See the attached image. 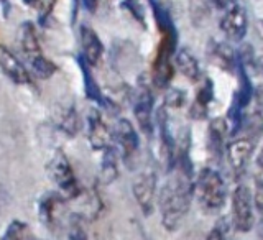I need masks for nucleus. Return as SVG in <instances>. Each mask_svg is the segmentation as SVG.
<instances>
[{"label": "nucleus", "mask_w": 263, "mask_h": 240, "mask_svg": "<svg viewBox=\"0 0 263 240\" xmlns=\"http://www.w3.org/2000/svg\"><path fill=\"white\" fill-rule=\"evenodd\" d=\"M173 171V176H170L160 193L161 222L170 232L183 224L191 208L196 186L193 163H178Z\"/></svg>", "instance_id": "nucleus-1"}, {"label": "nucleus", "mask_w": 263, "mask_h": 240, "mask_svg": "<svg viewBox=\"0 0 263 240\" xmlns=\"http://www.w3.org/2000/svg\"><path fill=\"white\" fill-rule=\"evenodd\" d=\"M194 194L205 214H216L224 208L227 199L226 181L214 168H204L197 176Z\"/></svg>", "instance_id": "nucleus-2"}, {"label": "nucleus", "mask_w": 263, "mask_h": 240, "mask_svg": "<svg viewBox=\"0 0 263 240\" xmlns=\"http://www.w3.org/2000/svg\"><path fill=\"white\" fill-rule=\"evenodd\" d=\"M173 53H175V40L168 31H164L161 43L158 46V53L153 61L152 79L153 84L160 89H166L171 84V79L175 76L173 69Z\"/></svg>", "instance_id": "nucleus-3"}, {"label": "nucleus", "mask_w": 263, "mask_h": 240, "mask_svg": "<svg viewBox=\"0 0 263 240\" xmlns=\"http://www.w3.org/2000/svg\"><path fill=\"white\" fill-rule=\"evenodd\" d=\"M255 222L253 199L249 186L238 184L232 193V224L237 232H250Z\"/></svg>", "instance_id": "nucleus-4"}, {"label": "nucleus", "mask_w": 263, "mask_h": 240, "mask_svg": "<svg viewBox=\"0 0 263 240\" xmlns=\"http://www.w3.org/2000/svg\"><path fill=\"white\" fill-rule=\"evenodd\" d=\"M235 138L230 140L227 145V160L230 163V168L234 170L237 176H242L245 170L249 168V163L252 160V155L257 146V140L243 135V134H235Z\"/></svg>", "instance_id": "nucleus-5"}, {"label": "nucleus", "mask_w": 263, "mask_h": 240, "mask_svg": "<svg viewBox=\"0 0 263 240\" xmlns=\"http://www.w3.org/2000/svg\"><path fill=\"white\" fill-rule=\"evenodd\" d=\"M48 173L51 181L58 186V189L64 194V197L71 199V197H76L81 194L79 183L76 176H74V171L71 168L69 161L66 160L63 155H56L51 160V163H49V167H48Z\"/></svg>", "instance_id": "nucleus-6"}, {"label": "nucleus", "mask_w": 263, "mask_h": 240, "mask_svg": "<svg viewBox=\"0 0 263 240\" xmlns=\"http://www.w3.org/2000/svg\"><path fill=\"white\" fill-rule=\"evenodd\" d=\"M134 196L140 206V209L145 216H150L153 212V202L156 194V176L153 171H145L138 175L134 181Z\"/></svg>", "instance_id": "nucleus-7"}, {"label": "nucleus", "mask_w": 263, "mask_h": 240, "mask_svg": "<svg viewBox=\"0 0 263 240\" xmlns=\"http://www.w3.org/2000/svg\"><path fill=\"white\" fill-rule=\"evenodd\" d=\"M134 114L138 127L142 128L143 134L152 135L153 132V97L150 89L142 86L137 93L135 104H134Z\"/></svg>", "instance_id": "nucleus-8"}, {"label": "nucleus", "mask_w": 263, "mask_h": 240, "mask_svg": "<svg viewBox=\"0 0 263 240\" xmlns=\"http://www.w3.org/2000/svg\"><path fill=\"white\" fill-rule=\"evenodd\" d=\"M220 28L230 40L240 41L247 33V15L243 8L237 4L230 5L220 20Z\"/></svg>", "instance_id": "nucleus-9"}, {"label": "nucleus", "mask_w": 263, "mask_h": 240, "mask_svg": "<svg viewBox=\"0 0 263 240\" xmlns=\"http://www.w3.org/2000/svg\"><path fill=\"white\" fill-rule=\"evenodd\" d=\"M0 68L5 72V76L12 82H15V84H30L31 82L30 71L5 46H0Z\"/></svg>", "instance_id": "nucleus-10"}, {"label": "nucleus", "mask_w": 263, "mask_h": 240, "mask_svg": "<svg viewBox=\"0 0 263 240\" xmlns=\"http://www.w3.org/2000/svg\"><path fill=\"white\" fill-rule=\"evenodd\" d=\"M114 137H115V140H117V143L120 145L122 156L125 160H128L130 156L138 150L140 140H138V135H137V132H135L130 120L120 119L117 123H115Z\"/></svg>", "instance_id": "nucleus-11"}, {"label": "nucleus", "mask_w": 263, "mask_h": 240, "mask_svg": "<svg viewBox=\"0 0 263 240\" xmlns=\"http://www.w3.org/2000/svg\"><path fill=\"white\" fill-rule=\"evenodd\" d=\"M81 46H82V60L89 66H97L101 63L104 54V46L101 38L97 36V33L92 28L89 27L81 28Z\"/></svg>", "instance_id": "nucleus-12"}, {"label": "nucleus", "mask_w": 263, "mask_h": 240, "mask_svg": "<svg viewBox=\"0 0 263 240\" xmlns=\"http://www.w3.org/2000/svg\"><path fill=\"white\" fill-rule=\"evenodd\" d=\"M87 122H89V140H90V143H92V146L97 148V150H105V148L109 146V143H110V132L104 123L99 110H94V109L90 110Z\"/></svg>", "instance_id": "nucleus-13"}, {"label": "nucleus", "mask_w": 263, "mask_h": 240, "mask_svg": "<svg viewBox=\"0 0 263 240\" xmlns=\"http://www.w3.org/2000/svg\"><path fill=\"white\" fill-rule=\"evenodd\" d=\"M214 99V87L211 79H204V82L201 84L199 90H197L196 99L191 105V110H189V115L196 120H202L208 117L209 114V104Z\"/></svg>", "instance_id": "nucleus-14"}, {"label": "nucleus", "mask_w": 263, "mask_h": 240, "mask_svg": "<svg viewBox=\"0 0 263 240\" xmlns=\"http://www.w3.org/2000/svg\"><path fill=\"white\" fill-rule=\"evenodd\" d=\"M176 68L179 69V72L183 74L186 79H189L191 82H199L201 79V66L197 63L196 56L189 51V49H181V51L176 53L175 58Z\"/></svg>", "instance_id": "nucleus-15"}, {"label": "nucleus", "mask_w": 263, "mask_h": 240, "mask_svg": "<svg viewBox=\"0 0 263 240\" xmlns=\"http://www.w3.org/2000/svg\"><path fill=\"white\" fill-rule=\"evenodd\" d=\"M20 41H22V49H23V54H25L27 63H31V61L38 60V58L45 56L43 53H41L36 31H35V28H33L31 23H25L22 27Z\"/></svg>", "instance_id": "nucleus-16"}, {"label": "nucleus", "mask_w": 263, "mask_h": 240, "mask_svg": "<svg viewBox=\"0 0 263 240\" xmlns=\"http://www.w3.org/2000/svg\"><path fill=\"white\" fill-rule=\"evenodd\" d=\"M226 134H227V122L217 119L211 122L209 127V148L211 153L219 160L222 155H224V148H226Z\"/></svg>", "instance_id": "nucleus-17"}, {"label": "nucleus", "mask_w": 263, "mask_h": 240, "mask_svg": "<svg viewBox=\"0 0 263 240\" xmlns=\"http://www.w3.org/2000/svg\"><path fill=\"white\" fill-rule=\"evenodd\" d=\"M2 240H38L35 234L31 232L27 224L20 220H13L10 226L7 227Z\"/></svg>", "instance_id": "nucleus-18"}, {"label": "nucleus", "mask_w": 263, "mask_h": 240, "mask_svg": "<svg viewBox=\"0 0 263 240\" xmlns=\"http://www.w3.org/2000/svg\"><path fill=\"white\" fill-rule=\"evenodd\" d=\"M81 68H82V74H84V89H86V96H87L89 99H92V101H97V102H101V104H105V101L102 99V94H101V89H99L96 79H94L92 76H90V72H89V68H90V66H89L84 60H81Z\"/></svg>", "instance_id": "nucleus-19"}, {"label": "nucleus", "mask_w": 263, "mask_h": 240, "mask_svg": "<svg viewBox=\"0 0 263 240\" xmlns=\"http://www.w3.org/2000/svg\"><path fill=\"white\" fill-rule=\"evenodd\" d=\"M212 60L216 64H219L222 69H226L229 72H232L235 69V60L232 53H230V49L224 48V46H217L214 49L212 53Z\"/></svg>", "instance_id": "nucleus-20"}, {"label": "nucleus", "mask_w": 263, "mask_h": 240, "mask_svg": "<svg viewBox=\"0 0 263 240\" xmlns=\"http://www.w3.org/2000/svg\"><path fill=\"white\" fill-rule=\"evenodd\" d=\"M68 240H86V232L78 217H71L68 224Z\"/></svg>", "instance_id": "nucleus-21"}, {"label": "nucleus", "mask_w": 263, "mask_h": 240, "mask_svg": "<svg viewBox=\"0 0 263 240\" xmlns=\"http://www.w3.org/2000/svg\"><path fill=\"white\" fill-rule=\"evenodd\" d=\"M184 101H186V94L181 89H171L166 94V105L173 107V109H179V107H183Z\"/></svg>", "instance_id": "nucleus-22"}, {"label": "nucleus", "mask_w": 263, "mask_h": 240, "mask_svg": "<svg viewBox=\"0 0 263 240\" xmlns=\"http://www.w3.org/2000/svg\"><path fill=\"white\" fill-rule=\"evenodd\" d=\"M255 208L263 219V176L255 178V196H253Z\"/></svg>", "instance_id": "nucleus-23"}, {"label": "nucleus", "mask_w": 263, "mask_h": 240, "mask_svg": "<svg viewBox=\"0 0 263 240\" xmlns=\"http://www.w3.org/2000/svg\"><path fill=\"white\" fill-rule=\"evenodd\" d=\"M227 222L226 220H219L216 226H214V229L211 230V232L208 234V238L205 240H227Z\"/></svg>", "instance_id": "nucleus-24"}, {"label": "nucleus", "mask_w": 263, "mask_h": 240, "mask_svg": "<svg viewBox=\"0 0 263 240\" xmlns=\"http://www.w3.org/2000/svg\"><path fill=\"white\" fill-rule=\"evenodd\" d=\"M257 164L263 170V146L260 148V152H258V155H257Z\"/></svg>", "instance_id": "nucleus-25"}]
</instances>
